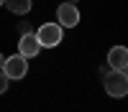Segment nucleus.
<instances>
[{"mask_svg": "<svg viewBox=\"0 0 128 112\" xmlns=\"http://www.w3.org/2000/svg\"><path fill=\"white\" fill-rule=\"evenodd\" d=\"M108 66L113 71H126V66H128V48L126 46H113L108 51Z\"/></svg>", "mask_w": 128, "mask_h": 112, "instance_id": "obj_5", "label": "nucleus"}, {"mask_svg": "<svg viewBox=\"0 0 128 112\" xmlns=\"http://www.w3.org/2000/svg\"><path fill=\"white\" fill-rule=\"evenodd\" d=\"M102 87H105V92H108L110 97H115V99H120V97H126L128 94V76H126V71H108V74L102 76Z\"/></svg>", "mask_w": 128, "mask_h": 112, "instance_id": "obj_2", "label": "nucleus"}, {"mask_svg": "<svg viewBox=\"0 0 128 112\" xmlns=\"http://www.w3.org/2000/svg\"><path fill=\"white\" fill-rule=\"evenodd\" d=\"M3 3H5V0H0V5H3Z\"/></svg>", "mask_w": 128, "mask_h": 112, "instance_id": "obj_12", "label": "nucleus"}, {"mask_svg": "<svg viewBox=\"0 0 128 112\" xmlns=\"http://www.w3.org/2000/svg\"><path fill=\"white\" fill-rule=\"evenodd\" d=\"M3 61H5V56H3V54H0V69H3Z\"/></svg>", "mask_w": 128, "mask_h": 112, "instance_id": "obj_11", "label": "nucleus"}, {"mask_svg": "<svg viewBox=\"0 0 128 112\" xmlns=\"http://www.w3.org/2000/svg\"><path fill=\"white\" fill-rule=\"evenodd\" d=\"M56 23L62 28H74L80 23V8L77 5H69V3H62L56 8Z\"/></svg>", "mask_w": 128, "mask_h": 112, "instance_id": "obj_4", "label": "nucleus"}, {"mask_svg": "<svg viewBox=\"0 0 128 112\" xmlns=\"http://www.w3.org/2000/svg\"><path fill=\"white\" fill-rule=\"evenodd\" d=\"M18 33H20V36H28V33H34V26H31L28 20H20V23H18Z\"/></svg>", "mask_w": 128, "mask_h": 112, "instance_id": "obj_8", "label": "nucleus"}, {"mask_svg": "<svg viewBox=\"0 0 128 112\" xmlns=\"http://www.w3.org/2000/svg\"><path fill=\"white\" fill-rule=\"evenodd\" d=\"M38 51H41V46H38V41H36L34 33H28V36H20V38H18V56H23L26 61H28V59H34V56H38Z\"/></svg>", "mask_w": 128, "mask_h": 112, "instance_id": "obj_6", "label": "nucleus"}, {"mask_svg": "<svg viewBox=\"0 0 128 112\" xmlns=\"http://www.w3.org/2000/svg\"><path fill=\"white\" fill-rule=\"evenodd\" d=\"M34 36L38 41V46L41 48H54L62 43V38H64V28L59 23H44V26H38L34 31Z\"/></svg>", "mask_w": 128, "mask_h": 112, "instance_id": "obj_1", "label": "nucleus"}, {"mask_svg": "<svg viewBox=\"0 0 128 112\" xmlns=\"http://www.w3.org/2000/svg\"><path fill=\"white\" fill-rule=\"evenodd\" d=\"M64 3H69V5H77V3H80V0H64Z\"/></svg>", "mask_w": 128, "mask_h": 112, "instance_id": "obj_10", "label": "nucleus"}, {"mask_svg": "<svg viewBox=\"0 0 128 112\" xmlns=\"http://www.w3.org/2000/svg\"><path fill=\"white\" fill-rule=\"evenodd\" d=\"M0 71L8 76V81H10V79H23L26 71H28V61H26L23 56L13 54V56H8V59L3 61V69H0Z\"/></svg>", "mask_w": 128, "mask_h": 112, "instance_id": "obj_3", "label": "nucleus"}, {"mask_svg": "<svg viewBox=\"0 0 128 112\" xmlns=\"http://www.w3.org/2000/svg\"><path fill=\"white\" fill-rule=\"evenodd\" d=\"M8 84H10V81H8V76L3 74V71H0V94H3V92L8 89Z\"/></svg>", "mask_w": 128, "mask_h": 112, "instance_id": "obj_9", "label": "nucleus"}, {"mask_svg": "<svg viewBox=\"0 0 128 112\" xmlns=\"http://www.w3.org/2000/svg\"><path fill=\"white\" fill-rule=\"evenodd\" d=\"M5 5L10 8V13L26 15V13H31V8H34V0H5Z\"/></svg>", "mask_w": 128, "mask_h": 112, "instance_id": "obj_7", "label": "nucleus"}]
</instances>
